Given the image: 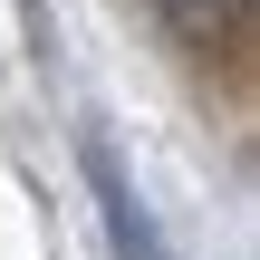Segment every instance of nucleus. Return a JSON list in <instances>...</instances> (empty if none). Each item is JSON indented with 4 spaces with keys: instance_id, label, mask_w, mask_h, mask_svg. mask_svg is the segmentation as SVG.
I'll list each match as a JSON object with an SVG mask.
<instances>
[{
    "instance_id": "obj_2",
    "label": "nucleus",
    "mask_w": 260,
    "mask_h": 260,
    "mask_svg": "<svg viewBox=\"0 0 260 260\" xmlns=\"http://www.w3.org/2000/svg\"><path fill=\"white\" fill-rule=\"evenodd\" d=\"M183 19H212V10H241V0H174Z\"/></svg>"
},
{
    "instance_id": "obj_1",
    "label": "nucleus",
    "mask_w": 260,
    "mask_h": 260,
    "mask_svg": "<svg viewBox=\"0 0 260 260\" xmlns=\"http://www.w3.org/2000/svg\"><path fill=\"white\" fill-rule=\"evenodd\" d=\"M87 174H96V203H106V222H116V251H125V260H174L164 241H154V222H145V203L125 193V174H116L106 154H87Z\"/></svg>"
}]
</instances>
